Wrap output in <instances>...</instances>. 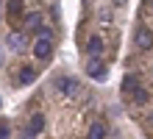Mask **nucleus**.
Returning <instances> with one entry per match:
<instances>
[{
  "label": "nucleus",
  "instance_id": "4468645a",
  "mask_svg": "<svg viewBox=\"0 0 153 139\" xmlns=\"http://www.w3.org/2000/svg\"><path fill=\"white\" fill-rule=\"evenodd\" d=\"M100 22L103 25H111V8H100Z\"/></svg>",
  "mask_w": 153,
  "mask_h": 139
},
{
  "label": "nucleus",
  "instance_id": "7ed1b4c3",
  "mask_svg": "<svg viewBox=\"0 0 153 139\" xmlns=\"http://www.w3.org/2000/svg\"><path fill=\"white\" fill-rule=\"evenodd\" d=\"M25 48H28V36L20 33V31H11L6 36V50H11V53H22Z\"/></svg>",
  "mask_w": 153,
  "mask_h": 139
},
{
  "label": "nucleus",
  "instance_id": "dca6fc26",
  "mask_svg": "<svg viewBox=\"0 0 153 139\" xmlns=\"http://www.w3.org/2000/svg\"><path fill=\"white\" fill-rule=\"evenodd\" d=\"M0 67H3V48H0Z\"/></svg>",
  "mask_w": 153,
  "mask_h": 139
},
{
  "label": "nucleus",
  "instance_id": "f03ea898",
  "mask_svg": "<svg viewBox=\"0 0 153 139\" xmlns=\"http://www.w3.org/2000/svg\"><path fill=\"white\" fill-rule=\"evenodd\" d=\"M50 53H53V33L36 36V42H33V56H36V59H50Z\"/></svg>",
  "mask_w": 153,
  "mask_h": 139
},
{
  "label": "nucleus",
  "instance_id": "423d86ee",
  "mask_svg": "<svg viewBox=\"0 0 153 139\" xmlns=\"http://www.w3.org/2000/svg\"><path fill=\"white\" fill-rule=\"evenodd\" d=\"M56 83H59V89L64 92L67 97H81V81H75V78H59Z\"/></svg>",
  "mask_w": 153,
  "mask_h": 139
},
{
  "label": "nucleus",
  "instance_id": "20e7f679",
  "mask_svg": "<svg viewBox=\"0 0 153 139\" xmlns=\"http://www.w3.org/2000/svg\"><path fill=\"white\" fill-rule=\"evenodd\" d=\"M86 75L95 78V81H106V78H109V70H106V64L100 59H89L86 61Z\"/></svg>",
  "mask_w": 153,
  "mask_h": 139
},
{
  "label": "nucleus",
  "instance_id": "2eb2a0df",
  "mask_svg": "<svg viewBox=\"0 0 153 139\" xmlns=\"http://www.w3.org/2000/svg\"><path fill=\"white\" fill-rule=\"evenodd\" d=\"M11 136V131H8V125H0V139H8Z\"/></svg>",
  "mask_w": 153,
  "mask_h": 139
},
{
  "label": "nucleus",
  "instance_id": "0eeeda50",
  "mask_svg": "<svg viewBox=\"0 0 153 139\" xmlns=\"http://www.w3.org/2000/svg\"><path fill=\"white\" fill-rule=\"evenodd\" d=\"M84 50H86L89 59H100V56H103V39H100V36H89L86 45H84Z\"/></svg>",
  "mask_w": 153,
  "mask_h": 139
},
{
  "label": "nucleus",
  "instance_id": "39448f33",
  "mask_svg": "<svg viewBox=\"0 0 153 139\" xmlns=\"http://www.w3.org/2000/svg\"><path fill=\"white\" fill-rule=\"evenodd\" d=\"M134 42H137L139 50H150V48H153V31H150V28H145V25H139L137 33H134Z\"/></svg>",
  "mask_w": 153,
  "mask_h": 139
},
{
  "label": "nucleus",
  "instance_id": "9b49d317",
  "mask_svg": "<svg viewBox=\"0 0 153 139\" xmlns=\"http://www.w3.org/2000/svg\"><path fill=\"white\" fill-rule=\"evenodd\" d=\"M148 100H150V92H148V89H139V86L134 89V103H139V106H145Z\"/></svg>",
  "mask_w": 153,
  "mask_h": 139
},
{
  "label": "nucleus",
  "instance_id": "f257e3e1",
  "mask_svg": "<svg viewBox=\"0 0 153 139\" xmlns=\"http://www.w3.org/2000/svg\"><path fill=\"white\" fill-rule=\"evenodd\" d=\"M25 31H28V33L42 36V33H50V28L45 25V17H42L39 11H31L28 17H25Z\"/></svg>",
  "mask_w": 153,
  "mask_h": 139
},
{
  "label": "nucleus",
  "instance_id": "f8f14e48",
  "mask_svg": "<svg viewBox=\"0 0 153 139\" xmlns=\"http://www.w3.org/2000/svg\"><path fill=\"white\" fill-rule=\"evenodd\" d=\"M6 11L17 17V14H22V11H25V3H20V0H11V3H6Z\"/></svg>",
  "mask_w": 153,
  "mask_h": 139
},
{
  "label": "nucleus",
  "instance_id": "a211bd4d",
  "mask_svg": "<svg viewBox=\"0 0 153 139\" xmlns=\"http://www.w3.org/2000/svg\"><path fill=\"white\" fill-rule=\"evenodd\" d=\"M0 11H3V6H0Z\"/></svg>",
  "mask_w": 153,
  "mask_h": 139
},
{
  "label": "nucleus",
  "instance_id": "6e6552de",
  "mask_svg": "<svg viewBox=\"0 0 153 139\" xmlns=\"http://www.w3.org/2000/svg\"><path fill=\"white\" fill-rule=\"evenodd\" d=\"M42 131H45V114H33L28 120V131H25V136L33 139V136H39Z\"/></svg>",
  "mask_w": 153,
  "mask_h": 139
},
{
  "label": "nucleus",
  "instance_id": "1a4fd4ad",
  "mask_svg": "<svg viewBox=\"0 0 153 139\" xmlns=\"http://www.w3.org/2000/svg\"><path fill=\"white\" fill-rule=\"evenodd\" d=\"M17 81H20V86H28V83H33V81H36V70H33V67H22Z\"/></svg>",
  "mask_w": 153,
  "mask_h": 139
},
{
  "label": "nucleus",
  "instance_id": "ddd939ff",
  "mask_svg": "<svg viewBox=\"0 0 153 139\" xmlns=\"http://www.w3.org/2000/svg\"><path fill=\"white\" fill-rule=\"evenodd\" d=\"M123 89H125V92H134V89H137V75H125Z\"/></svg>",
  "mask_w": 153,
  "mask_h": 139
},
{
  "label": "nucleus",
  "instance_id": "9d476101",
  "mask_svg": "<svg viewBox=\"0 0 153 139\" xmlns=\"http://www.w3.org/2000/svg\"><path fill=\"white\" fill-rule=\"evenodd\" d=\"M89 139H106V125L103 123H95L89 128Z\"/></svg>",
  "mask_w": 153,
  "mask_h": 139
},
{
  "label": "nucleus",
  "instance_id": "f3484780",
  "mask_svg": "<svg viewBox=\"0 0 153 139\" xmlns=\"http://www.w3.org/2000/svg\"><path fill=\"white\" fill-rule=\"evenodd\" d=\"M148 8H150V11H153V3H148Z\"/></svg>",
  "mask_w": 153,
  "mask_h": 139
}]
</instances>
